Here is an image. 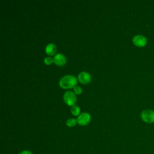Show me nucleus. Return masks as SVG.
Here are the masks:
<instances>
[{
    "label": "nucleus",
    "mask_w": 154,
    "mask_h": 154,
    "mask_svg": "<svg viewBox=\"0 0 154 154\" xmlns=\"http://www.w3.org/2000/svg\"><path fill=\"white\" fill-rule=\"evenodd\" d=\"M77 84L76 78L71 75H67L64 76L59 81V84L61 87L63 88H70L75 87Z\"/></svg>",
    "instance_id": "1"
},
{
    "label": "nucleus",
    "mask_w": 154,
    "mask_h": 154,
    "mask_svg": "<svg viewBox=\"0 0 154 154\" xmlns=\"http://www.w3.org/2000/svg\"><path fill=\"white\" fill-rule=\"evenodd\" d=\"M141 117L143 122L147 123H152L154 122V111L145 109L141 112Z\"/></svg>",
    "instance_id": "2"
},
{
    "label": "nucleus",
    "mask_w": 154,
    "mask_h": 154,
    "mask_svg": "<svg viewBox=\"0 0 154 154\" xmlns=\"http://www.w3.org/2000/svg\"><path fill=\"white\" fill-rule=\"evenodd\" d=\"M63 99L64 102L69 105L73 106L76 100L75 94L71 91H66L63 95Z\"/></svg>",
    "instance_id": "3"
},
{
    "label": "nucleus",
    "mask_w": 154,
    "mask_h": 154,
    "mask_svg": "<svg viewBox=\"0 0 154 154\" xmlns=\"http://www.w3.org/2000/svg\"><path fill=\"white\" fill-rule=\"evenodd\" d=\"M134 44L138 47H144L147 44V38L143 35H136L132 38Z\"/></svg>",
    "instance_id": "4"
},
{
    "label": "nucleus",
    "mask_w": 154,
    "mask_h": 154,
    "mask_svg": "<svg viewBox=\"0 0 154 154\" xmlns=\"http://www.w3.org/2000/svg\"><path fill=\"white\" fill-rule=\"evenodd\" d=\"M91 119L90 115L87 112H82L77 117V122L80 125H87Z\"/></svg>",
    "instance_id": "5"
},
{
    "label": "nucleus",
    "mask_w": 154,
    "mask_h": 154,
    "mask_svg": "<svg viewBox=\"0 0 154 154\" xmlns=\"http://www.w3.org/2000/svg\"><path fill=\"white\" fill-rule=\"evenodd\" d=\"M78 80L82 84H87L90 82L91 79V77L90 75L86 72H82L79 73L78 76Z\"/></svg>",
    "instance_id": "6"
},
{
    "label": "nucleus",
    "mask_w": 154,
    "mask_h": 154,
    "mask_svg": "<svg viewBox=\"0 0 154 154\" xmlns=\"http://www.w3.org/2000/svg\"><path fill=\"white\" fill-rule=\"evenodd\" d=\"M66 61V57L62 54L58 53L54 57V62L58 66H63Z\"/></svg>",
    "instance_id": "7"
},
{
    "label": "nucleus",
    "mask_w": 154,
    "mask_h": 154,
    "mask_svg": "<svg viewBox=\"0 0 154 154\" xmlns=\"http://www.w3.org/2000/svg\"><path fill=\"white\" fill-rule=\"evenodd\" d=\"M57 51L56 46L54 43H49L46 45L45 48V51L48 55H54Z\"/></svg>",
    "instance_id": "8"
},
{
    "label": "nucleus",
    "mask_w": 154,
    "mask_h": 154,
    "mask_svg": "<svg viewBox=\"0 0 154 154\" xmlns=\"http://www.w3.org/2000/svg\"><path fill=\"white\" fill-rule=\"evenodd\" d=\"M71 112L74 115V116H78L80 112V108L77 105H73L71 107Z\"/></svg>",
    "instance_id": "9"
},
{
    "label": "nucleus",
    "mask_w": 154,
    "mask_h": 154,
    "mask_svg": "<svg viewBox=\"0 0 154 154\" xmlns=\"http://www.w3.org/2000/svg\"><path fill=\"white\" fill-rule=\"evenodd\" d=\"M77 123V120L75 119H73V118H70V119H69L67 121H66V125L68 126H70V127H72V126H74Z\"/></svg>",
    "instance_id": "10"
},
{
    "label": "nucleus",
    "mask_w": 154,
    "mask_h": 154,
    "mask_svg": "<svg viewBox=\"0 0 154 154\" xmlns=\"http://www.w3.org/2000/svg\"><path fill=\"white\" fill-rule=\"evenodd\" d=\"M54 59L50 57H46L44 59V62L46 64H51L52 63H53Z\"/></svg>",
    "instance_id": "11"
},
{
    "label": "nucleus",
    "mask_w": 154,
    "mask_h": 154,
    "mask_svg": "<svg viewBox=\"0 0 154 154\" xmlns=\"http://www.w3.org/2000/svg\"><path fill=\"white\" fill-rule=\"evenodd\" d=\"M73 90L75 91V93L77 94H79L82 93V88H81V87L78 86V85H76L74 88H73Z\"/></svg>",
    "instance_id": "12"
},
{
    "label": "nucleus",
    "mask_w": 154,
    "mask_h": 154,
    "mask_svg": "<svg viewBox=\"0 0 154 154\" xmlns=\"http://www.w3.org/2000/svg\"><path fill=\"white\" fill-rule=\"evenodd\" d=\"M19 154H32V153L29 150H23L20 152Z\"/></svg>",
    "instance_id": "13"
}]
</instances>
